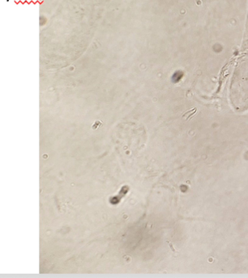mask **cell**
Segmentation results:
<instances>
[{
    "instance_id": "cell-1",
    "label": "cell",
    "mask_w": 248,
    "mask_h": 278,
    "mask_svg": "<svg viewBox=\"0 0 248 278\" xmlns=\"http://www.w3.org/2000/svg\"><path fill=\"white\" fill-rule=\"evenodd\" d=\"M169 246H170V249H172V251H173V252H175V249H174V248H173V245H171V243H169Z\"/></svg>"
},
{
    "instance_id": "cell-2",
    "label": "cell",
    "mask_w": 248,
    "mask_h": 278,
    "mask_svg": "<svg viewBox=\"0 0 248 278\" xmlns=\"http://www.w3.org/2000/svg\"><path fill=\"white\" fill-rule=\"evenodd\" d=\"M16 2H19V1H25V0H16Z\"/></svg>"
},
{
    "instance_id": "cell-3",
    "label": "cell",
    "mask_w": 248,
    "mask_h": 278,
    "mask_svg": "<svg viewBox=\"0 0 248 278\" xmlns=\"http://www.w3.org/2000/svg\"><path fill=\"white\" fill-rule=\"evenodd\" d=\"M25 1H26V2H31V0H25Z\"/></svg>"
},
{
    "instance_id": "cell-4",
    "label": "cell",
    "mask_w": 248,
    "mask_h": 278,
    "mask_svg": "<svg viewBox=\"0 0 248 278\" xmlns=\"http://www.w3.org/2000/svg\"><path fill=\"white\" fill-rule=\"evenodd\" d=\"M9 1H10V0H7V2H9Z\"/></svg>"
},
{
    "instance_id": "cell-5",
    "label": "cell",
    "mask_w": 248,
    "mask_h": 278,
    "mask_svg": "<svg viewBox=\"0 0 248 278\" xmlns=\"http://www.w3.org/2000/svg\"><path fill=\"white\" fill-rule=\"evenodd\" d=\"M34 1H37V0H34Z\"/></svg>"
}]
</instances>
